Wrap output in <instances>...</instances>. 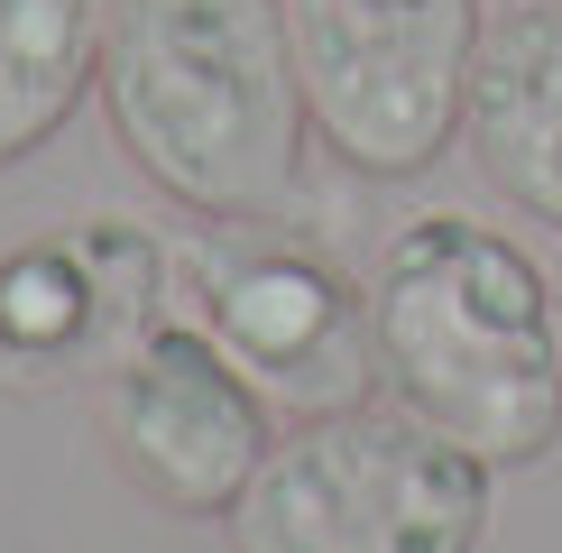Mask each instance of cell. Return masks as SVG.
Masks as SVG:
<instances>
[{
    "label": "cell",
    "mask_w": 562,
    "mask_h": 553,
    "mask_svg": "<svg viewBox=\"0 0 562 553\" xmlns=\"http://www.w3.org/2000/svg\"><path fill=\"white\" fill-rule=\"evenodd\" d=\"M184 314L240 360V379L286 415L369 406L379 387V332H369V286L333 249L295 240L277 222H203L176 249Z\"/></svg>",
    "instance_id": "5b68a950"
},
{
    "label": "cell",
    "mask_w": 562,
    "mask_h": 553,
    "mask_svg": "<svg viewBox=\"0 0 562 553\" xmlns=\"http://www.w3.org/2000/svg\"><path fill=\"white\" fill-rule=\"evenodd\" d=\"M488 479V461L415 425L396 397H369L295 415L222 535L231 553H480Z\"/></svg>",
    "instance_id": "3957f363"
},
{
    "label": "cell",
    "mask_w": 562,
    "mask_h": 553,
    "mask_svg": "<svg viewBox=\"0 0 562 553\" xmlns=\"http://www.w3.org/2000/svg\"><path fill=\"white\" fill-rule=\"evenodd\" d=\"M102 443L148 507L222 526L240 489L259 479V461L277 452V425H268V397L240 379V360L194 314H157L111 360Z\"/></svg>",
    "instance_id": "8992f818"
},
{
    "label": "cell",
    "mask_w": 562,
    "mask_h": 553,
    "mask_svg": "<svg viewBox=\"0 0 562 553\" xmlns=\"http://www.w3.org/2000/svg\"><path fill=\"white\" fill-rule=\"evenodd\" d=\"M553 332H562V259H553Z\"/></svg>",
    "instance_id": "30bf717a"
},
{
    "label": "cell",
    "mask_w": 562,
    "mask_h": 553,
    "mask_svg": "<svg viewBox=\"0 0 562 553\" xmlns=\"http://www.w3.org/2000/svg\"><path fill=\"white\" fill-rule=\"evenodd\" d=\"M111 138L203 222H277L304 194V65L286 0H111Z\"/></svg>",
    "instance_id": "6da1fadb"
},
{
    "label": "cell",
    "mask_w": 562,
    "mask_h": 553,
    "mask_svg": "<svg viewBox=\"0 0 562 553\" xmlns=\"http://www.w3.org/2000/svg\"><path fill=\"white\" fill-rule=\"evenodd\" d=\"M379 387L442 443L488 471H526L562 443V332L553 268L526 259L498 222L415 213L369 268Z\"/></svg>",
    "instance_id": "7a4b0ae2"
},
{
    "label": "cell",
    "mask_w": 562,
    "mask_h": 553,
    "mask_svg": "<svg viewBox=\"0 0 562 553\" xmlns=\"http://www.w3.org/2000/svg\"><path fill=\"white\" fill-rule=\"evenodd\" d=\"M130 323L111 305L92 249L65 230V240H19L0 259V351L10 360H75V351H130Z\"/></svg>",
    "instance_id": "9c48e42d"
},
{
    "label": "cell",
    "mask_w": 562,
    "mask_h": 553,
    "mask_svg": "<svg viewBox=\"0 0 562 553\" xmlns=\"http://www.w3.org/2000/svg\"><path fill=\"white\" fill-rule=\"evenodd\" d=\"M111 0H0V167H29L102 92Z\"/></svg>",
    "instance_id": "ba28073f"
},
{
    "label": "cell",
    "mask_w": 562,
    "mask_h": 553,
    "mask_svg": "<svg viewBox=\"0 0 562 553\" xmlns=\"http://www.w3.org/2000/svg\"><path fill=\"white\" fill-rule=\"evenodd\" d=\"M314 138L350 176H425L461 138L480 0H286Z\"/></svg>",
    "instance_id": "277c9868"
},
{
    "label": "cell",
    "mask_w": 562,
    "mask_h": 553,
    "mask_svg": "<svg viewBox=\"0 0 562 553\" xmlns=\"http://www.w3.org/2000/svg\"><path fill=\"white\" fill-rule=\"evenodd\" d=\"M461 148L526 222L562 230V0L488 10L471 102H461Z\"/></svg>",
    "instance_id": "52a82bcc"
}]
</instances>
